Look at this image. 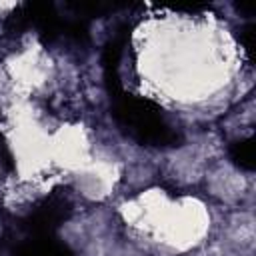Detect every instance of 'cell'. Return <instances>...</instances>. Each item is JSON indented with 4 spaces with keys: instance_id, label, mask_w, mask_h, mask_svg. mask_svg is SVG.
<instances>
[{
    "instance_id": "2",
    "label": "cell",
    "mask_w": 256,
    "mask_h": 256,
    "mask_svg": "<svg viewBox=\"0 0 256 256\" xmlns=\"http://www.w3.org/2000/svg\"><path fill=\"white\" fill-rule=\"evenodd\" d=\"M126 220L172 248H190L208 228V214L200 202L190 198L170 200L158 192L134 200L126 210Z\"/></svg>"
},
{
    "instance_id": "1",
    "label": "cell",
    "mask_w": 256,
    "mask_h": 256,
    "mask_svg": "<svg viewBox=\"0 0 256 256\" xmlns=\"http://www.w3.org/2000/svg\"><path fill=\"white\" fill-rule=\"evenodd\" d=\"M136 68L158 98L206 104L224 94L236 74V48L228 32L208 18L166 16L136 38Z\"/></svg>"
}]
</instances>
